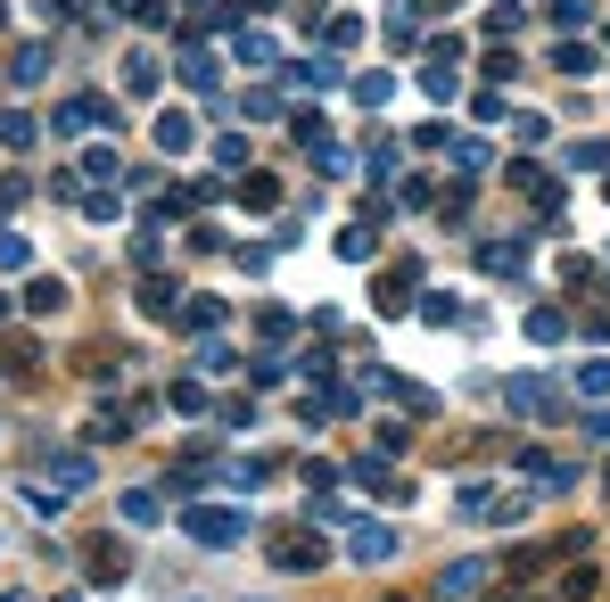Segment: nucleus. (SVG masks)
Here are the masks:
<instances>
[{
	"label": "nucleus",
	"mask_w": 610,
	"mask_h": 602,
	"mask_svg": "<svg viewBox=\"0 0 610 602\" xmlns=\"http://www.w3.org/2000/svg\"><path fill=\"white\" fill-rule=\"evenodd\" d=\"M190 545H240L248 537V511L240 504H190Z\"/></svg>",
	"instance_id": "f257e3e1"
},
{
	"label": "nucleus",
	"mask_w": 610,
	"mask_h": 602,
	"mask_svg": "<svg viewBox=\"0 0 610 602\" xmlns=\"http://www.w3.org/2000/svg\"><path fill=\"white\" fill-rule=\"evenodd\" d=\"M83 578H92V586H124L132 578L124 537H92V545H83Z\"/></svg>",
	"instance_id": "f03ea898"
},
{
	"label": "nucleus",
	"mask_w": 610,
	"mask_h": 602,
	"mask_svg": "<svg viewBox=\"0 0 610 602\" xmlns=\"http://www.w3.org/2000/svg\"><path fill=\"white\" fill-rule=\"evenodd\" d=\"M17 305H25V314H34V322H58V314H67V281H50V273H34Z\"/></svg>",
	"instance_id": "7ed1b4c3"
},
{
	"label": "nucleus",
	"mask_w": 610,
	"mask_h": 602,
	"mask_svg": "<svg viewBox=\"0 0 610 602\" xmlns=\"http://www.w3.org/2000/svg\"><path fill=\"white\" fill-rule=\"evenodd\" d=\"M132 305H141L148 322H157V314H182V289H174V273H148V281L132 289Z\"/></svg>",
	"instance_id": "20e7f679"
},
{
	"label": "nucleus",
	"mask_w": 610,
	"mask_h": 602,
	"mask_svg": "<svg viewBox=\"0 0 610 602\" xmlns=\"http://www.w3.org/2000/svg\"><path fill=\"white\" fill-rule=\"evenodd\" d=\"M273 562L280 569H322V562H331V545H322V537H273Z\"/></svg>",
	"instance_id": "39448f33"
},
{
	"label": "nucleus",
	"mask_w": 610,
	"mask_h": 602,
	"mask_svg": "<svg viewBox=\"0 0 610 602\" xmlns=\"http://www.w3.org/2000/svg\"><path fill=\"white\" fill-rule=\"evenodd\" d=\"M479 586H487V562H454V569L438 578V594H445V602H470Z\"/></svg>",
	"instance_id": "423d86ee"
},
{
	"label": "nucleus",
	"mask_w": 610,
	"mask_h": 602,
	"mask_svg": "<svg viewBox=\"0 0 610 602\" xmlns=\"http://www.w3.org/2000/svg\"><path fill=\"white\" fill-rule=\"evenodd\" d=\"M157 75H166V67H157V50H132V58H124V92H132V99L157 92Z\"/></svg>",
	"instance_id": "0eeeda50"
},
{
	"label": "nucleus",
	"mask_w": 610,
	"mask_h": 602,
	"mask_svg": "<svg viewBox=\"0 0 610 602\" xmlns=\"http://www.w3.org/2000/svg\"><path fill=\"white\" fill-rule=\"evenodd\" d=\"M190 141H199V124H190L182 108H166V116H157V149H166V157H182Z\"/></svg>",
	"instance_id": "6e6552de"
},
{
	"label": "nucleus",
	"mask_w": 610,
	"mask_h": 602,
	"mask_svg": "<svg viewBox=\"0 0 610 602\" xmlns=\"http://www.w3.org/2000/svg\"><path fill=\"white\" fill-rule=\"evenodd\" d=\"M41 75H50V50H41V41H25V50L9 58V83H25V92H34Z\"/></svg>",
	"instance_id": "1a4fd4ad"
},
{
	"label": "nucleus",
	"mask_w": 610,
	"mask_h": 602,
	"mask_svg": "<svg viewBox=\"0 0 610 602\" xmlns=\"http://www.w3.org/2000/svg\"><path fill=\"white\" fill-rule=\"evenodd\" d=\"M355 553H363V562H388V553H396V537H388L380 520H355Z\"/></svg>",
	"instance_id": "9d476101"
},
{
	"label": "nucleus",
	"mask_w": 610,
	"mask_h": 602,
	"mask_svg": "<svg viewBox=\"0 0 610 602\" xmlns=\"http://www.w3.org/2000/svg\"><path fill=\"white\" fill-rule=\"evenodd\" d=\"M50 479H58V495H74V487H92V462H83V454H58Z\"/></svg>",
	"instance_id": "9b49d317"
},
{
	"label": "nucleus",
	"mask_w": 610,
	"mask_h": 602,
	"mask_svg": "<svg viewBox=\"0 0 610 602\" xmlns=\"http://www.w3.org/2000/svg\"><path fill=\"white\" fill-rule=\"evenodd\" d=\"M0 141H9V149H34V141H41V124H34L25 108H9V116H0Z\"/></svg>",
	"instance_id": "f8f14e48"
},
{
	"label": "nucleus",
	"mask_w": 610,
	"mask_h": 602,
	"mask_svg": "<svg viewBox=\"0 0 610 602\" xmlns=\"http://www.w3.org/2000/svg\"><path fill=\"white\" fill-rule=\"evenodd\" d=\"M240 207H280V182H273V173H248V182H240Z\"/></svg>",
	"instance_id": "ddd939ff"
},
{
	"label": "nucleus",
	"mask_w": 610,
	"mask_h": 602,
	"mask_svg": "<svg viewBox=\"0 0 610 602\" xmlns=\"http://www.w3.org/2000/svg\"><path fill=\"white\" fill-rule=\"evenodd\" d=\"M223 322V298H182V330H215Z\"/></svg>",
	"instance_id": "4468645a"
},
{
	"label": "nucleus",
	"mask_w": 610,
	"mask_h": 602,
	"mask_svg": "<svg viewBox=\"0 0 610 602\" xmlns=\"http://www.w3.org/2000/svg\"><path fill=\"white\" fill-rule=\"evenodd\" d=\"M116 173H124V166H116V149H83V190H92V182H116Z\"/></svg>",
	"instance_id": "2eb2a0df"
},
{
	"label": "nucleus",
	"mask_w": 610,
	"mask_h": 602,
	"mask_svg": "<svg viewBox=\"0 0 610 602\" xmlns=\"http://www.w3.org/2000/svg\"><path fill=\"white\" fill-rule=\"evenodd\" d=\"M132 421H141V413H124V405H99V413H92V437H124Z\"/></svg>",
	"instance_id": "dca6fc26"
},
{
	"label": "nucleus",
	"mask_w": 610,
	"mask_h": 602,
	"mask_svg": "<svg viewBox=\"0 0 610 602\" xmlns=\"http://www.w3.org/2000/svg\"><path fill=\"white\" fill-rule=\"evenodd\" d=\"M512 405H519V413H561L553 396H545V380H519V388H512Z\"/></svg>",
	"instance_id": "f3484780"
},
{
	"label": "nucleus",
	"mask_w": 610,
	"mask_h": 602,
	"mask_svg": "<svg viewBox=\"0 0 610 602\" xmlns=\"http://www.w3.org/2000/svg\"><path fill=\"white\" fill-rule=\"evenodd\" d=\"M0 273H34V248H25L17 231H0Z\"/></svg>",
	"instance_id": "a211bd4d"
},
{
	"label": "nucleus",
	"mask_w": 610,
	"mask_h": 602,
	"mask_svg": "<svg viewBox=\"0 0 610 602\" xmlns=\"http://www.w3.org/2000/svg\"><path fill=\"white\" fill-rule=\"evenodd\" d=\"M215 166H223V173L248 166V141H240V132H215Z\"/></svg>",
	"instance_id": "6ab92c4d"
},
{
	"label": "nucleus",
	"mask_w": 610,
	"mask_h": 602,
	"mask_svg": "<svg viewBox=\"0 0 610 602\" xmlns=\"http://www.w3.org/2000/svg\"><path fill=\"white\" fill-rule=\"evenodd\" d=\"M83 215H92V224H116V215H124V198H116V190H83Z\"/></svg>",
	"instance_id": "aec40b11"
},
{
	"label": "nucleus",
	"mask_w": 610,
	"mask_h": 602,
	"mask_svg": "<svg viewBox=\"0 0 610 602\" xmlns=\"http://www.w3.org/2000/svg\"><path fill=\"white\" fill-rule=\"evenodd\" d=\"M182 83H190V92H215V58L190 50V58H182Z\"/></svg>",
	"instance_id": "412c9836"
},
{
	"label": "nucleus",
	"mask_w": 610,
	"mask_h": 602,
	"mask_svg": "<svg viewBox=\"0 0 610 602\" xmlns=\"http://www.w3.org/2000/svg\"><path fill=\"white\" fill-rule=\"evenodd\" d=\"M371 298H380V314H405V305H412V281H396V273H388V281L371 289Z\"/></svg>",
	"instance_id": "4be33fe9"
},
{
	"label": "nucleus",
	"mask_w": 610,
	"mask_h": 602,
	"mask_svg": "<svg viewBox=\"0 0 610 602\" xmlns=\"http://www.w3.org/2000/svg\"><path fill=\"white\" fill-rule=\"evenodd\" d=\"M25 198H34V190H25V173H9V182H0V224H9V215H17Z\"/></svg>",
	"instance_id": "5701e85b"
},
{
	"label": "nucleus",
	"mask_w": 610,
	"mask_h": 602,
	"mask_svg": "<svg viewBox=\"0 0 610 602\" xmlns=\"http://www.w3.org/2000/svg\"><path fill=\"white\" fill-rule=\"evenodd\" d=\"M174 413H206V388H199V380H174Z\"/></svg>",
	"instance_id": "b1692460"
},
{
	"label": "nucleus",
	"mask_w": 610,
	"mask_h": 602,
	"mask_svg": "<svg viewBox=\"0 0 610 602\" xmlns=\"http://www.w3.org/2000/svg\"><path fill=\"white\" fill-rule=\"evenodd\" d=\"M528 339H545V347L561 339V314H553V305H537V314H528Z\"/></svg>",
	"instance_id": "393cba45"
},
{
	"label": "nucleus",
	"mask_w": 610,
	"mask_h": 602,
	"mask_svg": "<svg viewBox=\"0 0 610 602\" xmlns=\"http://www.w3.org/2000/svg\"><path fill=\"white\" fill-rule=\"evenodd\" d=\"M561 602H594V569H570V578H561Z\"/></svg>",
	"instance_id": "a878e982"
},
{
	"label": "nucleus",
	"mask_w": 610,
	"mask_h": 602,
	"mask_svg": "<svg viewBox=\"0 0 610 602\" xmlns=\"http://www.w3.org/2000/svg\"><path fill=\"white\" fill-rule=\"evenodd\" d=\"M124 17H141V25H166V0H116Z\"/></svg>",
	"instance_id": "bb28decb"
},
{
	"label": "nucleus",
	"mask_w": 610,
	"mask_h": 602,
	"mask_svg": "<svg viewBox=\"0 0 610 602\" xmlns=\"http://www.w3.org/2000/svg\"><path fill=\"white\" fill-rule=\"evenodd\" d=\"M577 388H586V396H610V363H586V372H577Z\"/></svg>",
	"instance_id": "cd10ccee"
},
{
	"label": "nucleus",
	"mask_w": 610,
	"mask_h": 602,
	"mask_svg": "<svg viewBox=\"0 0 610 602\" xmlns=\"http://www.w3.org/2000/svg\"><path fill=\"white\" fill-rule=\"evenodd\" d=\"M0 602H34V594H0Z\"/></svg>",
	"instance_id": "c85d7f7f"
},
{
	"label": "nucleus",
	"mask_w": 610,
	"mask_h": 602,
	"mask_svg": "<svg viewBox=\"0 0 610 602\" xmlns=\"http://www.w3.org/2000/svg\"><path fill=\"white\" fill-rule=\"evenodd\" d=\"M528 602H545V594H528Z\"/></svg>",
	"instance_id": "c756f323"
},
{
	"label": "nucleus",
	"mask_w": 610,
	"mask_h": 602,
	"mask_svg": "<svg viewBox=\"0 0 610 602\" xmlns=\"http://www.w3.org/2000/svg\"><path fill=\"white\" fill-rule=\"evenodd\" d=\"M602 479H610V471H602Z\"/></svg>",
	"instance_id": "7c9ffc66"
}]
</instances>
